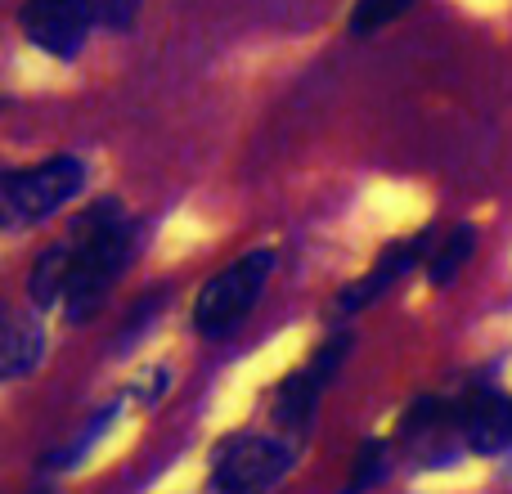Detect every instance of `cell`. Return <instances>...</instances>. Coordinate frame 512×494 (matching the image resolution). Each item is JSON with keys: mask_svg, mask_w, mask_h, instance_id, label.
<instances>
[{"mask_svg": "<svg viewBox=\"0 0 512 494\" xmlns=\"http://www.w3.org/2000/svg\"><path fill=\"white\" fill-rule=\"evenodd\" d=\"M77 247H72V270H68V319H90L99 301L108 297L117 279H122L126 261H131V225L117 221V203H99L86 216H77Z\"/></svg>", "mask_w": 512, "mask_h": 494, "instance_id": "6da1fadb", "label": "cell"}, {"mask_svg": "<svg viewBox=\"0 0 512 494\" xmlns=\"http://www.w3.org/2000/svg\"><path fill=\"white\" fill-rule=\"evenodd\" d=\"M274 274V252H248L221 270L203 292H198V306H194V324L203 337H225L252 315V306L261 301L265 283Z\"/></svg>", "mask_w": 512, "mask_h": 494, "instance_id": "7a4b0ae2", "label": "cell"}, {"mask_svg": "<svg viewBox=\"0 0 512 494\" xmlns=\"http://www.w3.org/2000/svg\"><path fill=\"white\" fill-rule=\"evenodd\" d=\"M81 180H86V167L77 158H50L41 167L9 171L5 194H0L5 225H32V221L54 216L63 203H72L81 194Z\"/></svg>", "mask_w": 512, "mask_h": 494, "instance_id": "3957f363", "label": "cell"}, {"mask_svg": "<svg viewBox=\"0 0 512 494\" xmlns=\"http://www.w3.org/2000/svg\"><path fill=\"white\" fill-rule=\"evenodd\" d=\"M292 468V445L279 436H234L212 468V486L221 494H256Z\"/></svg>", "mask_w": 512, "mask_h": 494, "instance_id": "277c9868", "label": "cell"}, {"mask_svg": "<svg viewBox=\"0 0 512 494\" xmlns=\"http://www.w3.org/2000/svg\"><path fill=\"white\" fill-rule=\"evenodd\" d=\"M95 23V0H27L23 5V32L41 50L72 59Z\"/></svg>", "mask_w": 512, "mask_h": 494, "instance_id": "5b68a950", "label": "cell"}, {"mask_svg": "<svg viewBox=\"0 0 512 494\" xmlns=\"http://www.w3.org/2000/svg\"><path fill=\"white\" fill-rule=\"evenodd\" d=\"M346 337H337V342H328L324 351L315 355V360L306 364L301 373H292L288 382L279 387V396H274V418H279V427H288V432H306L310 418H315V400L319 391L328 387V378H333L337 360L346 355Z\"/></svg>", "mask_w": 512, "mask_h": 494, "instance_id": "8992f818", "label": "cell"}, {"mask_svg": "<svg viewBox=\"0 0 512 494\" xmlns=\"http://www.w3.org/2000/svg\"><path fill=\"white\" fill-rule=\"evenodd\" d=\"M463 436H468V445L477 454H495L512 445V400L495 396V391L477 396L463 409Z\"/></svg>", "mask_w": 512, "mask_h": 494, "instance_id": "52a82bcc", "label": "cell"}, {"mask_svg": "<svg viewBox=\"0 0 512 494\" xmlns=\"http://www.w3.org/2000/svg\"><path fill=\"white\" fill-rule=\"evenodd\" d=\"M45 355V333L36 315H9L5 319V342H0V373L5 378H23L36 369Z\"/></svg>", "mask_w": 512, "mask_h": 494, "instance_id": "ba28073f", "label": "cell"}, {"mask_svg": "<svg viewBox=\"0 0 512 494\" xmlns=\"http://www.w3.org/2000/svg\"><path fill=\"white\" fill-rule=\"evenodd\" d=\"M427 243H432V239L423 234L418 243H405V247H391V252H382V261L373 265V270L364 274V279L355 283V288H346L337 306H342V310H360V306H369V301L378 297V292L387 288L391 279H400V270H405V265H414V261H418V252H423Z\"/></svg>", "mask_w": 512, "mask_h": 494, "instance_id": "9c48e42d", "label": "cell"}, {"mask_svg": "<svg viewBox=\"0 0 512 494\" xmlns=\"http://www.w3.org/2000/svg\"><path fill=\"white\" fill-rule=\"evenodd\" d=\"M68 270H72V247H50V252L32 265L27 288H32L36 306H50L54 297H63V292H68Z\"/></svg>", "mask_w": 512, "mask_h": 494, "instance_id": "30bf717a", "label": "cell"}, {"mask_svg": "<svg viewBox=\"0 0 512 494\" xmlns=\"http://www.w3.org/2000/svg\"><path fill=\"white\" fill-rule=\"evenodd\" d=\"M472 256V230H454L450 239L432 252V261H427V279L436 283V288H445V283H454V274L463 270V261Z\"/></svg>", "mask_w": 512, "mask_h": 494, "instance_id": "8fae6325", "label": "cell"}, {"mask_svg": "<svg viewBox=\"0 0 512 494\" xmlns=\"http://www.w3.org/2000/svg\"><path fill=\"white\" fill-rule=\"evenodd\" d=\"M409 5H414V0H355V9H351V32H355V36L378 32V27L396 23V18L405 14Z\"/></svg>", "mask_w": 512, "mask_h": 494, "instance_id": "7c38bea8", "label": "cell"}, {"mask_svg": "<svg viewBox=\"0 0 512 494\" xmlns=\"http://www.w3.org/2000/svg\"><path fill=\"white\" fill-rule=\"evenodd\" d=\"M378 472H382V445L378 441H369L360 450V459H355V468H351V481H346V490L342 494H364L378 481Z\"/></svg>", "mask_w": 512, "mask_h": 494, "instance_id": "4fadbf2b", "label": "cell"}, {"mask_svg": "<svg viewBox=\"0 0 512 494\" xmlns=\"http://www.w3.org/2000/svg\"><path fill=\"white\" fill-rule=\"evenodd\" d=\"M131 14H135V0H104V18L113 27H131Z\"/></svg>", "mask_w": 512, "mask_h": 494, "instance_id": "5bb4252c", "label": "cell"}]
</instances>
